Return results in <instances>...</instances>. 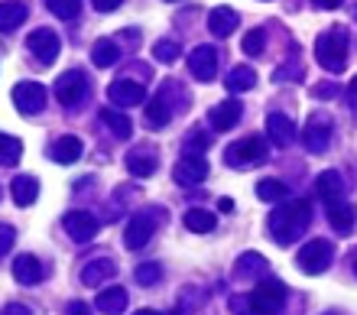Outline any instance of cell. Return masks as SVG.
<instances>
[{"label": "cell", "mask_w": 357, "mask_h": 315, "mask_svg": "<svg viewBox=\"0 0 357 315\" xmlns=\"http://www.w3.org/2000/svg\"><path fill=\"white\" fill-rule=\"evenodd\" d=\"M309 224H312V205L305 198H296V202H282L276 212H270L266 228H270L273 241L280 247H289L309 231Z\"/></svg>", "instance_id": "1"}, {"label": "cell", "mask_w": 357, "mask_h": 315, "mask_svg": "<svg viewBox=\"0 0 357 315\" xmlns=\"http://www.w3.org/2000/svg\"><path fill=\"white\" fill-rule=\"evenodd\" d=\"M286 302V286L280 279H264L247 296H231V309L237 315H276Z\"/></svg>", "instance_id": "2"}, {"label": "cell", "mask_w": 357, "mask_h": 315, "mask_svg": "<svg viewBox=\"0 0 357 315\" xmlns=\"http://www.w3.org/2000/svg\"><path fill=\"white\" fill-rule=\"evenodd\" d=\"M315 62L331 75L344 72V65H348V33L341 27L325 29V33L315 39Z\"/></svg>", "instance_id": "3"}, {"label": "cell", "mask_w": 357, "mask_h": 315, "mask_svg": "<svg viewBox=\"0 0 357 315\" xmlns=\"http://www.w3.org/2000/svg\"><path fill=\"white\" fill-rule=\"evenodd\" d=\"M266 159H270V147H266V140H260V137L237 140V143H231V147L225 149V163L231 169L264 166Z\"/></svg>", "instance_id": "4"}, {"label": "cell", "mask_w": 357, "mask_h": 315, "mask_svg": "<svg viewBox=\"0 0 357 315\" xmlns=\"http://www.w3.org/2000/svg\"><path fill=\"white\" fill-rule=\"evenodd\" d=\"M331 257H335V247H331V241H325V237H315V241L302 244L299 254H296V263H299L302 273H309V277H319V273H325L331 263Z\"/></svg>", "instance_id": "5"}, {"label": "cell", "mask_w": 357, "mask_h": 315, "mask_svg": "<svg viewBox=\"0 0 357 315\" xmlns=\"http://www.w3.org/2000/svg\"><path fill=\"white\" fill-rule=\"evenodd\" d=\"M56 98H59V104H66V108H82V104H85V98H88V78H85V72L68 68V72L59 75Z\"/></svg>", "instance_id": "6"}, {"label": "cell", "mask_w": 357, "mask_h": 315, "mask_svg": "<svg viewBox=\"0 0 357 315\" xmlns=\"http://www.w3.org/2000/svg\"><path fill=\"white\" fill-rule=\"evenodd\" d=\"M153 234H156V218H153L150 212H137L130 221H127L123 247H127V251H143V247L150 244Z\"/></svg>", "instance_id": "7"}, {"label": "cell", "mask_w": 357, "mask_h": 315, "mask_svg": "<svg viewBox=\"0 0 357 315\" xmlns=\"http://www.w3.org/2000/svg\"><path fill=\"white\" fill-rule=\"evenodd\" d=\"M10 98H13V104H17L20 114H39L43 108H46V88L39 82H20L13 85V91H10Z\"/></svg>", "instance_id": "8"}, {"label": "cell", "mask_w": 357, "mask_h": 315, "mask_svg": "<svg viewBox=\"0 0 357 315\" xmlns=\"http://www.w3.org/2000/svg\"><path fill=\"white\" fill-rule=\"evenodd\" d=\"M26 49L36 56V62H43V65H52L59 59V49H62V39L52 33V29H33L26 36Z\"/></svg>", "instance_id": "9"}, {"label": "cell", "mask_w": 357, "mask_h": 315, "mask_svg": "<svg viewBox=\"0 0 357 315\" xmlns=\"http://www.w3.org/2000/svg\"><path fill=\"white\" fill-rule=\"evenodd\" d=\"M172 179H176L178 186H198V182H205L208 179L205 153H185V156L176 163V169H172Z\"/></svg>", "instance_id": "10"}, {"label": "cell", "mask_w": 357, "mask_h": 315, "mask_svg": "<svg viewBox=\"0 0 357 315\" xmlns=\"http://www.w3.org/2000/svg\"><path fill=\"white\" fill-rule=\"evenodd\" d=\"M62 228H66V234L75 244H88V241H94V237H98L101 221H98L91 212H68L66 218H62Z\"/></svg>", "instance_id": "11"}, {"label": "cell", "mask_w": 357, "mask_h": 315, "mask_svg": "<svg viewBox=\"0 0 357 315\" xmlns=\"http://www.w3.org/2000/svg\"><path fill=\"white\" fill-rule=\"evenodd\" d=\"M331 133H335V127H331L328 117H325V114H315V117L305 124V130H302V143H305L309 153H325V149L331 147Z\"/></svg>", "instance_id": "12"}, {"label": "cell", "mask_w": 357, "mask_h": 315, "mask_svg": "<svg viewBox=\"0 0 357 315\" xmlns=\"http://www.w3.org/2000/svg\"><path fill=\"white\" fill-rule=\"evenodd\" d=\"M107 98L114 104H121V108H137V104L146 101V88L140 82H133V78H117L107 88Z\"/></svg>", "instance_id": "13"}, {"label": "cell", "mask_w": 357, "mask_h": 315, "mask_svg": "<svg viewBox=\"0 0 357 315\" xmlns=\"http://www.w3.org/2000/svg\"><path fill=\"white\" fill-rule=\"evenodd\" d=\"M188 72L195 75L198 82H211L218 75V49L215 46H198L188 56Z\"/></svg>", "instance_id": "14"}, {"label": "cell", "mask_w": 357, "mask_h": 315, "mask_svg": "<svg viewBox=\"0 0 357 315\" xmlns=\"http://www.w3.org/2000/svg\"><path fill=\"white\" fill-rule=\"evenodd\" d=\"M315 192H319L321 202H344V192H348V186H344V176H341L338 169H325L319 179H315Z\"/></svg>", "instance_id": "15"}, {"label": "cell", "mask_w": 357, "mask_h": 315, "mask_svg": "<svg viewBox=\"0 0 357 315\" xmlns=\"http://www.w3.org/2000/svg\"><path fill=\"white\" fill-rule=\"evenodd\" d=\"M13 279L23 283V286H36V283L46 279V267H43L39 257H33V254H20V257L13 260Z\"/></svg>", "instance_id": "16"}, {"label": "cell", "mask_w": 357, "mask_h": 315, "mask_svg": "<svg viewBox=\"0 0 357 315\" xmlns=\"http://www.w3.org/2000/svg\"><path fill=\"white\" fill-rule=\"evenodd\" d=\"M241 114H244V104L234 101V98H227V101L215 104V108L208 111V121H211L215 130H231V127H237Z\"/></svg>", "instance_id": "17"}, {"label": "cell", "mask_w": 357, "mask_h": 315, "mask_svg": "<svg viewBox=\"0 0 357 315\" xmlns=\"http://www.w3.org/2000/svg\"><path fill=\"white\" fill-rule=\"evenodd\" d=\"M117 277V263H114L111 257H94L85 263V270H82V283L85 286H101V283H107V279Z\"/></svg>", "instance_id": "18"}, {"label": "cell", "mask_w": 357, "mask_h": 315, "mask_svg": "<svg viewBox=\"0 0 357 315\" xmlns=\"http://www.w3.org/2000/svg\"><path fill=\"white\" fill-rule=\"evenodd\" d=\"M127 169H130V176L146 179V176H153V173L160 169V159H156V153H153V149L137 147L133 153H127Z\"/></svg>", "instance_id": "19"}, {"label": "cell", "mask_w": 357, "mask_h": 315, "mask_svg": "<svg viewBox=\"0 0 357 315\" xmlns=\"http://www.w3.org/2000/svg\"><path fill=\"white\" fill-rule=\"evenodd\" d=\"M266 133H270V140L276 147L286 149L292 140H296V124H292V117H286V114H270V117H266Z\"/></svg>", "instance_id": "20"}, {"label": "cell", "mask_w": 357, "mask_h": 315, "mask_svg": "<svg viewBox=\"0 0 357 315\" xmlns=\"http://www.w3.org/2000/svg\"><path fill=\"white\" fill-rule=\"evenodd\" d=\"M29 7L23 0H3L0 3V33H13V29L23 27V20H26Z\"/></svg>", "instance_id": "21"}, {"label": "cell", "mask_w": 357, "mask_h": 315, "mask_svg": "<svg viewBox=\"0 0 357 315\" xmlns=\"http://www.w3.org/2000/svg\"><path fill=\"white\" fill-rule=\"evenodd\" d=\"M237 23H241V17H237V10H231V7H215L208 13V29H211L215 36H231L237 29Z\"/></svg>", "instance_id": "22"}, {"label": "cell", "mask_w": 357, "mask_h": 315, "mask_svg": "<svg viewBox=\"0 0 357 315\" xmlns=\"http://www.w3.org/2000/svg\"><path fill=\"white\" fill-rule=\"evenodd\" d=\"M127 309V289L123 286H107L98 293V312L101 315H123Z\"/></svg>", "instance_id": "23"}, {"label": "cell", "mask_w": 357, "mask_h": 315, "mask_svg": "<svg viewBox=\"0 0 357 315\" xmlns=\"http://www.w3.org/2000/svg\"><path fill=\"white\" fill-rule=\"evenodd\" d=\"M85 147H82V140L78 137H59L52 143V159H56L59 166H72L75 159H82Z\"/></svg>", "instance_id": "24"}, {"label": "cell", "mask_w": 357, "mask_h": 315, "mask_svg": "<svg viewBox=\"0 0 357 315\" xmlns=\"http://www.w3.org/2000/svg\"><path fill=\"white\" fill-rule=\"evenodd\" d=\"M10 195L20 208H29V205L39 198V179L36 176H17L13 186H10Z\"/></svg>", "instance_id": "25"}, {"label": "cell", "mask_w": 357, "mask_h": 315, "mask_svg": "<svg viewBox=\"0 0 357 315\" xmlns=\"http://www.w3.org/2000/svg\"><path fill=\"white\" fill-rule=\"evenodd\" d=\"M328 221H331V228H335L338 234H351V228H354V221H357V208L351 202L328 205Z\"/></svg>", "instance_id": "26"}, {"label": "cell", "mask_w": 357, "mask_h": 315, "mask_svg": "<svg viewBox=\"0 0 357 315\" xmlns=\"http://www.w3.org/2000/svg\"><path fill=\"white\" fill-rule=\"evenodd\" d=\"M254 85H257V72L250 65H237V68H231L225 78V88L231 94H244V91H250Z\"/></svg>", "instance_id": "27"}, {"label": "cell", "mask_w": 357, "mask_h": 315, "mask_svg": "<svg viewBox=\"0 0 357 315\" xmlns=\"http://www.w3.org/2000/svg\"><path fill=\"white\" fill-rule=\"evenodd\" d=\"M182 221H185L188 231H195V234H208V231H215L218 228L215 212H208V208H188Z\"/></svg>", "instance_id": "28"}, {"label": "cell", "mask_w": 357, "mask_h": 315, "mask_svg": "<svg viewBox=\"0 0 357 315\" xmlns=\"http://www.w3.org/2000/svg\"><path fill=\"white\" fill-rule=\"evenodd\" d=\"M117 59H121V46L114 43V39H98L91 49V62L98 65V68H111V65H117Z\"/></svg>", "instance_id": "29"}, {"label": "cell", "mask_w": 357, "mask_h": 315, "mask_svg": "<svg viewBox=\"0 0 357 315\" xmlns=\"http://www.w3.org/2000/svg\"><path fill=\"white\" fill-rule=\"evenodd\" d=\"M264 273H266V260L260 254L247 251L237 257V277L241 279H254V277H264Z\"/></svg>", "instance_id": "30"}, {"label": "cell", "mask_w": 357, "mask_h": 315, "mask_svg": "<svg viewBox=\"0 0 357 315\" xmlns=\"http://www.w3.org/2000/svg\"><path fill=\"white\" fill-rule=\"evenodd\" d=\"M101 121L111 127L114 137H121V140H127L133 133L130 117H127V114H121V111H114V108H104V111H101Z\"/></svg>", "instance_id": "31"}, {"label": "cell", "mask_w": 357, "mask_h": 315, "mask_svg": "<svg viewBox=\"0 0 357 315\" xmlns=\"http://www.w3.org/2000/svg\"><path fill=\"white\" fill-rule=\"evenodd\" d=\"M20 156H23V140L0 133V166H17Z\"/></svg>", "instance_id": "32"}, {"label": "cell", "mask_w": 357, "mask_h": 315, "mask_svg": "<svg viewBox=\"0 0 357 315\" xmlns=\"http://www.w3.org/2000/svg\"><path fill=\"white\" fill-rule=\"evenodd\" d=\"M286 192H289V189L282 186L280 179H264V182H257V198H260V202H282V198H286Z\"/></svg>", "instance_id": "33"}, {"label": "cell", "mask_w": 357, "mask_h": 315, "mask_svg": "<svg viewBox=\"0 0 357 315\" xmlns=\"http://www.w3.org/2000/svg\"><path fill=\"white\" fill-rule=\"evenodd\" d=\"M169 117H172V108L162 101V98H156V101L146 108V127H153V130L166 127V124H169Z\"/></svg>", "instance_id": "34"}, {"label": "cell", "mask_w": 357, "mask_h": 315, "mask_svg": "<svg viewBox=\"0 0 357 315\" xmlns=\"http://www.w3.org/2000/svg\"><path fill=\"white\" fill-rule=\"evenodd\" d=\"M178 56H182V49H178V43H172V39H160V43L153 46V59L162 65H172Z\"/></svg>", "instance_id": "35"}, {"label": "cell", "mask_w": 357, "mask_h": 315, "mask_svg": "<svg viewBox=\"0 0 357 315\" xmlns=\"http://www.w3.org/2000/svg\"><path fill=\"white\" fill-rule=\"evenodd\" d=\"M133 277H137V283H140V286H156V283L162 279V267H160V263H153V260H146V263H140V267H137V273H133Z\"/></svg>", "instance_id": "36"}, {"label": "cell", "mask_w": 357, "mask_h": 315, "mask_svg": "<svg viewBox=\"0 0 357 315\" xmlns=\"http://www.w3.org/2000/svg\"><path fill=\"white\" fill-rule=\"evenodd\" d=\"M46 7L56 13L59 20H75L82 10V0H46Z\"/></svg>", "instance_id": "37"}, {"label": "cell", "mask_w": 357, "mask_h": 315, "mask_svg": "<svg viewBox=\"0 0 357 315\" xmlns=\"http://www.w3.org/2000/svg\"><path fill=\"white\" fill-rule=\"evenodd\" d=\"M241 49H244V56H264L266 33H264V29H250V33L244 36V43H241Z\"/></svg>", "instance_id": "38"}, {"label": "cell", "mask_w": 357, "mask_h": 315, "mask_svg": "<svg viewBox=\"0 0 357 315\" xmlns=\"http://www.w3.org/2000/svg\"><path fill=\"white\" fill-rule=\"evenodd\" d=\"M211 147V137L208 133H202V130H192L185 137V149L188 153H205V149Z\"/></svg>", "instance_id": "39"}, {"label": "cell", "mask_w": 357, "mask_h": 315, "mask_svg": "<svg viewBox=\"0 0 357 315\" xmlns=\"http://www.w3.org/2000/svg\"><path fill=\"white\" fill-rule=\"evenodd\" d=\"M13 241H17V228L13 224H0V257L13 247Z\"/></svg>", "instance_id": "40"}, {"label": "cell", "mask_w": 357, "mask_h": 315, "mask_svg": "<svg viewBox=\"0 0 357 315\" xmlns=\"http://www.w3.org/2000/svg\"><path fill=\"white\" fill-rule=\"evenodd\" d=\"M121 3L123 0H94V10H98V13H114Z\"/></svg>", "instance_id": "41"}, {"label": "cell", "mask_w": 357, "mask_h": 315, "mask_svg": "<svg viewBox=\"0 0 357 315\" xmlns=\"http://www.w3.org/2000/svg\"><path fill=\"white\" fill-rule=\"evenodd\" d=\"M0 315H33V312H29V306H23V302H10V306H3Z\"/></svg>", "instance_id": "42"}, {"label": "cell", "mask_w": 357, "mask_h": 315, "mask_svg": "<svg viewBox=\"0 0 357 315\" xmlns=\"http://www.w3.org/2000/svg\"><path fill=\"white\" fill-rule=\"evenodd\" d=\"M312 94H315V98H331V94H335V85H319V88H312Z\"/></svg>", "instance_id": "43"}, {"label": "cell", "mask_w": 357, "mask_h": 315, "mask_svg": "<svg viewBox=\"0 0 357 315\" xmlns=\"http://www.w3.org/2000/svg\"><path fill=\"white\" fill-rule=\"evenodd\" d=\"M68 312H72V315H91V309H88L85 302L78 299V302H72V306H68Z\"/></svg>", "instance_id": "44"}, {"label": "cell", "mask_w": 357, "mask_h": 315, "mask_svg": "<svg viewBox=\"0 0 357 315\" xmlns=\"http://www.w3.org/2000/svg\"><path fill=\"white\" fill-rule=\"evenodd\" d=\"M315 3H319V7H325V10H338L344 0H315Z\"/></svg>", "instance_id": "45"}, {"label": "cell", "mask_w": 357, "mask_h": 315, "mask_svg": "<svg viewBox=\"0 0 357 315\" xmlns=\"http://www.w3.org/2000/svg\"><path fill=\"white\" fill-rule=\"evenodd\" d=\"M218 208H221V212H234V202H231V198H221V202H218Z\"/></svg>", "instance_id": "46"}, {"label": "cell", "mask_w": 357, "mask_h": 315, "mask_svg": "<svg viewBox=\"0 0 357 315\" xmlns=\"http://www.w3.org/2000/svg\"><path fill=\"white\" fill-rule=\"evenodd\" d=\"M133 315H160L156 309H140V312H133Z\"/></svg>", "instance_id": "47"}, {"label": "cell", "mask_w": 357, "mask_h": 315, "mask_svg": "<svg viewBox=\"0 0 357 315\" xmlns=\"http://www.w3.org/2000/svg\"><path fill=\"white\" fill-rule=\"evenodd\" d=\"M351 98H357V78L351 82Z\"/></svg>", "instance_id": "48"}, {"label": "cell", "mask_w": 357, "mask_h": 315, "mask_svg": "<svg viewBox=\"0 0 357 315\" xmlns=\"http://www.w3.org/2000/svg\"><path fill=\"white\" fill-rule=\"evenodd\" d=\"M354 277H357V257H354Z\"/></svg>", "instance_id": "49"}, {"label": "cell", "mask_w": 357, "mask_h": 315, "mask_svg": "<svg viewBox=\"0 0 357 315\" xmlns=\"http://www.w3.org/2000/svg\"><path fill=\"white\" fill-rule=\"evenodd\" d=\"M325 315H341V312H325Z\"/></svg>", "instance_id": "50"}, {"label": "cell", "mask_w": 357, "mask_h": 315, "mask_svg": "<svg viewBox=\"0 0 357 315\" xmlns=\"http://www.w3.org/2000/svg\"><path fill=\"white\" fill-rule=\"evenodd\" d=\"M0 198H3V192H0Z\"/></svg>", "instance_id": "51"}, {"label": "cell", "mask_w": 357, "mask_h": 315, "mask_svg": "<svg viewBox=\"0 0 357 315\" xmlns=\"http://www.w3.org/2000/svg\"><path fill=\"white\" fill-rule=\"evenodd\" d=\"M169 3H172V0H169Z\"/></svg>", "instance_id": "52"}]
</instances>
